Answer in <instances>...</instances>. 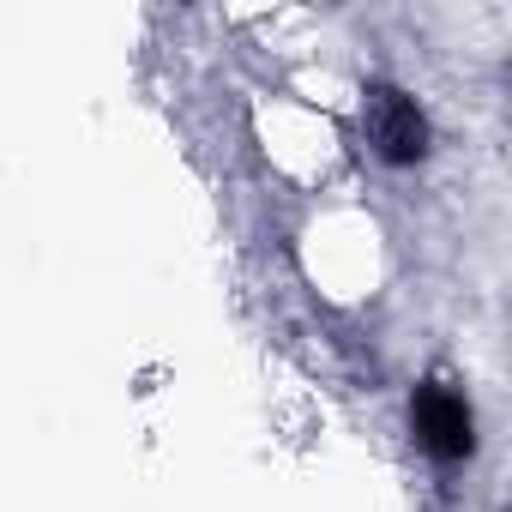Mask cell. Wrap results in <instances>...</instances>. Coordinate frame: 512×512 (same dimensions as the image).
Returning a JSON list of instances; mask_svg holds the SVG:
<instances>
[{"mask_svg": "<svg viewBox=\"0 0 512 512\" xmlns=\"http://www.w3.org/2000/svg\"><path fill=\"white\" fill-rule=\"evenodd\" d=\"M410 434L416 446L434 458V464H464L476 452V416H470V398L428 380L410 392Z\"/></svg>", "mask_w": 512, "mask_h": 512, "instance_id": "cell-1", "label": "cell"}, {"mask_svg": "<svg viewBox=\"0 0 512 512\" xmlns=\"http://www.w3.org/2000/svg\"><path fill=\"white\" fill-rule=\"evenodd\" d=\"M368 133H374V145H380L386 163H416L428 151V121H422L416 97H404V91H374Z\"/></svg>", "mask_w": 512, "mask_h": 512, "instance_id": "cell-2", "label": "cell"}]
</instances>
